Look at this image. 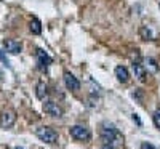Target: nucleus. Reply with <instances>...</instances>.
Returning <instances> with one entry per match:
<instances>
[{"label":"nucleus","instance_id":"1","mask_svg":"<svg viewBox=\"0 0 160 149\" xmlns=\"http://www.w3.org/2000/svg\"><path fill=\"white\" fill-rule=\"evenodd\" d=\"M101 140L104 144H111L114 147H122L123 146V136L114 125L102 124L101 127Z\"/></svg>","mask_w":160,"mask_h":149},{"label":"nucleus","instance_id":"2","mask_svg":"<svg viewBox=\"0 0 160 149\" xmlns=\"http://www.w3.org/2000/svg\"><path fill=\"white\" fill-rule=\"evenodd\" d=\"M35 135L38 136V140H42L43 143H48V144H55L58 141V133L50 127H38L35 130Z\"/></svg>","mask_w":160,"mask_h":149},{"label":"nucleus","instance_id":"3","mask_svg":"<svg viewBox=\"0 0 160 149\" xmlns=\"http://www.w3.org/2000/svg\"><path fill=\"white\" fill-rule=\"evenodd\" d=\"M69 133H71V136L74 140H77V141H90L91 140V131L87 127H83V125H74V127H71Z\"/></svg>","mask_w":160,"mask_h":149},{"label":"nucleus","instance_id":"4","mask_svg":"<svg viewBox=\"0 0 160 149\" xmlns=\"http://www.w3.org/2000/svg\"><path fill=\"white\" fill-rule=\"evenodd\" d=\"M43 111L51 116V117H61L62 116V109H61V106L55 101H45L43 103Z\"/></svg>","mask_w":160,"mask_h":149},{"label":"nucleus","instance_id":"5","mask_svg":"<svg viewBox=\"0 0 160 149\" xmlns=\"http://www.w3.org/2000/svg\"><path fill=\"white\" fill-rule=\"evenodd\" d=\"M16 122V112L15 111H5L0 116V127L2 128H10L15 125Z\"/></svg>","mask_w":160,"mask_h":149},{"label":"nucleus","instance_id":"6","mask_svg":"<svg viewBox=\"0 0 160 149\" xmlns=\"http://www.w3.org/2000/svg\"><path fill=\"white\" fill-rule=\"evenodd\" d=\"M64 84H66V88L71 90V91H78L80 90V82L77 80V77L74 74H71L69 71L64 72Z\"/></svg>","mask_w":160,"mask_h":149},{"label":"nucleus","instance_id":"7","mask_svg":"<svg viewBox=\"0 0 160 149\" xmlns=\"http://www.w3.org/2000/svg\"><path fill=\"white\" fill-rule=\"evenodd\" d=\"M139 35L144 39V40H155L157 39V31L152 28V26L149 24H142L141 28H139Z\"/></svg>","mask_w":160,"mask_h":149},{"label":"nucleus","instance_id":"8","mask_svg":"<svg viewBox=\"0 0 160 149\" xmlns=\"http://www.w3.org/2000/svg\"><path fill=\"white\" fill-rule=\"evenodd\" d=\"M3 48L11 53V55H18V53L21 51V44L18 42V40H13V39H5L3 40Z\"/></svg>","mask_w":160,"mask_h":149},{"label":"nucleus","instance_id":"9","mask_svg":"<svg viewBox=\"0 0 160 149\" xmlns=\"http://www.w3.org/2000/svg\"><path fill=\"white\" fill-rule=\"evenodd\" d=\"M35 55H37V61H38V64H40V67H42V69H47V67L51 64V61H53V59L48 56V53L43 51L42 48H37Z\"/></svg>","mask_w":160,"mask_h":149},{"label":"nucleus","instance_id":"10","mask_svg":"<svg viewBox=\"0 0 160 149\" xmlns=\"http://www.w3.org/2000/svg\"><path fill=\"white\" fill-rule=\"evenodd\" d=\"M133 72H135V77L139 80V82H146V77H148V71H146V67L139 63H133Z\"/></svg>","mask_w":160,"mask_h":149},{"label":"nucleus","instance_id":"11","mask_svg":"<svg viewBox=\"0 0 160 149\" xmlns=\"http://www.w3.org/2000/svg\"><path fill=\"white\" fill-rule=\"evenodd\" d=\"M115 77L118 82H122V84H127L128 80H130V72L125 66H117L115 67Z\"/></svg>","mask_w":160,"mask_h":149},{"label":"nucleus","instance_id":"12","mask_svg":"<svg viewBox=\"0 0 160 149\" xmlns=\"http://www.w3.org/2000/svg\"><path fill=\"white\" fill-rule=\"evenodd\" d=\"M35 95L38 100H45V96L48 95V85L45 82H38L35 87Z\"/></svg>","mask_w":160,"mask_h":149},{"label":"nucleus","instance_id":"13","mask_svg":"<svg viewBox=\"0 0 160 149\" xmlns=\"http://www.w3.org/2000/svg\"><path fill=\"white\" fill-rule=\"evenodd\" d=\"M29 29H31V32H32V34L38 35L40 32H42V24H40V21H38L37 18H32V19H31V23H29Z\"/></svg>","mask_w":160,"mask_h":149},{"label":"nucleus","instance_id":"14","mask_svg":"<svg viewBox=\"0 0 160 149\" xmlns=\"http://www.w3.org/2000/svg\"><path fill=\"white\" fill-rule=\"evenodd\" d=\"M146 64H148L146 67H149V69H151L152 72H155V71L158 69V66H157V61H155V59H152V58H148V59H146Z\"/></svg>","mask_w":160,"mask_h":149},{"label":"nucleus","instance_id":"15","mask_svg":"<svg viewBox=\"0 0 160 149\" xmlns=\"http://www.w3.org/2000/svg\"><path fill=\"white\" fill-rule=\"evenodd\" d=\"M152 119H154V125L160 130V109H157V111L154 112V117H152Z\"/></svg>","mask_w":160,"mask_h":149},{"label":"nucleus","instance_id":"16","mask_svg":"<svg viewBox=\"0 0 160 149\" xmlns=\"http://www.w3.org/2000/svg\"><path fill=\"white\" fill-rule=\"evenodd\" d=\"M141 149H155V147H154L151 143H142V144H141Z\"/></svg>","mask_w":160,"mask_h":149},{"label":"nucleus","instance_id":"17","mask_svg":"<svg viewBox=\"0 0 160 149\" xmlns=\"http://www.w3.org/2000/svg\"><path fill=\"white\" fill-rule=\"evenodd\" d=\"M0 58H2V61L5 63V66H10V63H8V59H7V56L3 55V51H2V50H0Z\"/></svg>","mask_w":160,"mask_h":149},{"label":"nucleus","instance_id":"18","mask_svg":"<svg viewBox=\"0 0 160 149\" xmlns=\"http://www.w3.org/2000/svg\"><path fill=\"white\" fill-rule=\"evenodd\" d=\"M101 149H115L114 146H111V144H102L101 146Z\"/></svg>","mask_w":160,"mask_h":149},{"label":"nucleus","instance_id":"19","mask_svg":"<svg viewBox=\"0 0 160 149\" xmlns=\"http://www.w3.org/2000/svg\"><path fill=\"white\" fill-rule=\"evenodd\" d=\"M133 120H136V124H138V125H141V120L138 119V116H136V114H133Z\"/></svg>","mask_w":160,"mask_h":149},{"label":"nucleus","instance_id":"20","mask_svg":"<svg viewBox=\"0 0 160 149\" xmlns=\"http://www.w3.org/2000/svg\"><path fill=\"white\" fill-rule=\"evenodd\" d=\"M0 80H2V72H0Z\"/></svg>","mask_w":160,"mask_h":149},{"label":"nucleus","instance_id":"21","mask_svg":"<svg viewBox=\"0 0 160 149\" xmlns=\"http://www.w3.org/2000/svg\"><path fill=\"white\" fill-rule=\"evenodd\" d=\"M15 149H22V147H15Z\"/></svg>","mask_w":160,"mask_h":149}]
</instances>
